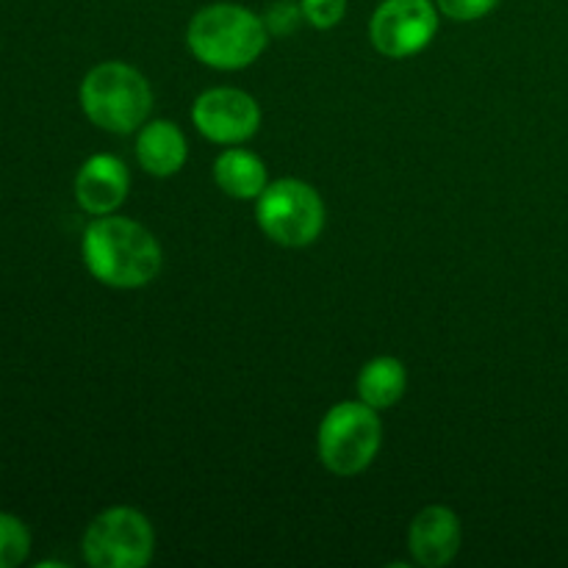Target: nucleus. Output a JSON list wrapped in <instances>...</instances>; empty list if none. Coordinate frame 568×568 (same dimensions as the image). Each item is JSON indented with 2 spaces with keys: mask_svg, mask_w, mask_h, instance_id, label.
<instances>
[{
  "mask_svg": "<svg viewBox=\"0 0 568 568\" xmlns=\"http://www.w3.org/2000/svg\"><path fill=\"white\" fill-rule=\"evenodd\" d=\"M83 264L111 288H142L159 277L164 255L153 233L125 216H98L83 231Z\"/></svg>",
  "mask_w": 568,
  "mask_h": 568,
  "instance_id": "f257e3e1",
  "label": "nucleus"
},
{
  "mask_svg": "<svg viewBox=\"0 0 568 568\" xmlns=\"http://www.w3.org/2000/svg\"><path fill=\"white\" fill-rule=\"evenodd\" d=\"M270 42L264 20L236 3H214L192 17L186 44L197 61L214 70H244Z\"/></svg>",
  "mask_w": 568,
  "mask_h": 568,
  "instance_id": "f03ea898",
  "label": "nucleus"
},
{
  "mask_svg": "<svg viewBox=\"0 0 568 568\" xmlns=\"http://www.w3.org/2000/svg\"><path fill=\"white\" fill-rule=\"evenodd\" d=\"M78 98L89 122L109 133L136 131L148 122L153 109V89L148 78L122 61H105L89 70Z\"/></svg>",
  "mask_w": 568,
  "mask_h": 568,
  "instance_id": "7ed1b4c3",
  "label": "nucleus"
},
{
  "mask_svg": "<svg viewBox=\"0 0 568 568\" xmlns=\"http://www.w3.org/2000/svg\"><path fill=\"white\" fill-rule=\"evenodd\" d=\"M383 425L366 403H338L320 425V460L331 475L353 477L369 469L381 453Z\"/></svg>",
  "mask_w": 568,
  "mask_h": 568,
  "instance_id": "20e7f679",
  "label": "nucleus"
},
{
  "mask_svg": "<svg viewBox=\"0 0 568 568\" xmlns=\"http://www.w3.org/2000/svg\"><path fill=\"white\" fill-rule=\"evenodd\" d=\"M255 222L281 247H308L325 227V203L314 186L283 178L261 192Z\"/></svg>",
  "mask_w": 568,
  "mask_h": 568,
  "instance_id": "39448f33",
  "label": "nucleus"
},
{
  "mask_svg": "<svg viewBox=\"0 0 568 568\" xmlns=\"http://www.w3.org/2000/svg\"><path fill=\"white\" fill-rule=\"evenodd\" d=\"M155 549V532L139 510L109 508L83 532V558L92 568H142Z\"/></svg>",
  "mask_w": 568,
  "mask_h": 568,
  "instance_id": "423d86ee",
  "label": "nucleus"
},
{
  "mask_svg": "<svg viewBox=\"0 0 568 568\" xmlns=\"http://www.w3.org/2000/svg\"><path fill=\"white\" fill-rule=\"evenodd\" d=\"M438 6L433 0H383L369 20V39L386 59H410L433 42Z\"/></svg>",
  "mask_w": 568,
  "mask_h": 568,
  "instance_id": "0eeeda50",
  "label": "nucleus"
},
{
  "mask_svg": "<svg viewBox=\"0 0 568 568\" xmlns=\"http://www.w3.org/2000/svg\"><path fill=\"white\" fill-rule=\"evenodd\" d=\"M192 122L209 142L242 144L258 131L261 109L242 89L220 87L194 100Z\"/></svg>",
  "mask_w": 568,
  "mask_h": 568,
  "instance_id": "6e6552de",
  "label": "nucleus"
},
{
  "mask_svg": "<svg viewBox=\"0 0 568 568\" xmlns=\"http://www.w3.org/2000/svg\"><path fill=\"white\" fill-rule=\"evenodd\" d=\"M131 192V172L125 161L111 153H98L83 161L75 178V200L87 214H114Z\"/></svg>",
  "mask_w": 568,
  "mask_h": 568,
  "instance_id": "1a4fd4ad",
  "label": "nucleus"
},
{
  "mask_svg": "<svg viewBox=\"0 0 568 568\" xmlns=\"http://www.w3.org/2000/svg\"><path fill=\"white\" fill-rule=\"evenodd\" d=\"M408 549L414 564L425 568H442L453 564L460 549V521L444 505H427L410 521Z\"/></svg>",
  "mask_w": 568,
  "mask_h": 568,
  "instance_id": "9d476101",
  "label": "nucleus"
},
{
  "mask_svg": "<svg viewBox=\"0 0 568 568\" xmlns=\"http://www.w3.org/2000/svg\"><path fill=\"white\" fill-rule=\"evenodd\" d=\"M136 159L148 175L170 178L186 164V139L170 120L144 122L136 136Z\"/></svg>",
  "mask_w": 568,
  "mask_h": 568,
  "instance_id": "9b49d317",
  "label": "nucleus"
},
{
  "mask_svg": "<svg viewBox=\"0 0 568 568\" xmlns=\"http://www.w3.org/2000/svg\"><path fill=\"white\" fill-rule=\"evenodd\" d=\"M214 181L227 197L258 200L266 183V164L255 153L244 148H227L214 161Z\"/></svg>",
  "mask_w": 568,
  "mask_h": 568,
  "instance_id": "f8f14e48",
  "label": "nucleus"
},
{
  "mask_svg": "<svg viewBox=\"0 0 568 568\" xmlns=\"http://www.w3.org/2000/svg\"><path fill=\"white\" fill-rule=\"evenodd\" d=\"M405 386H408V375H405L403 361L392 358V355L372 358L358 375L361 403H366L375 410L397 405L403 399Z\"/></svg>",
  "mask_w": 568,
  "mask_h": 568,
  "instance_id": "ddd939ff",
  "label": "nucleus"
},
{
  "mask_svg": "<svg viewBox=\"0 0 568 568\" xmlns=\"http://www.w3.org/2000/svg\"><path fill=\"white\" fill-rule=\"evenodd\" d=\"M31 552V532L17 516L0 514V568H17L26 564Z\"/></svg>",
  "mask_w": 568,
  "mask_h": 568,
  "instance_id": "4468645a",
  "label": "nucleus"
},
{
  "mask_svg": "<svg viewBox=\"0 0 568 568\" xmlns=\"http://www.w3.org/2000/svg\"><path fill=\"white\" fill-rule=\"evenodd\" d=\"M303 17V6L292 3V0H277V3H272V9L266 11L264 26L266 31L275 33V37H288V33L297 31Z\"/></svg>",
  "mask_w": 568,
  "mask_h": 568,
  "instance_id": "2eb2a0df",
  "label": "nucleus"
},
{
  "mask_svg": "<svg viewBox=\"0 0 568 568\" xmlns=\"http://www.w3.org/2000/svg\"><path fill=\"white\" fill-rule=\"evenodd\" d=\"M300 6H303L305 20L322 31L338 26L344 11H347V0H300Z\"/></svg>",
  "mask_w": 568,
  "mask_h": 568,
  "instance_id": "dca6fc26",
  "label": "nucleus"
},
{
  "mask_svg": "<svg viewBox=\"0 0 568 568\" xmlns=\"http://www.w3.org/2000/svg\"><path fill=\"white\" fill-rule=\"evenodd\" d=\"M436 6L444 17H449V20L471 22L491 14L499 6V0H436Z\"/></svg>",
  "mask_w": 568,
  "mask_h": 568,
  "instance_id": "f3484780",
  "label": "nucleus"
}]
</instances>
